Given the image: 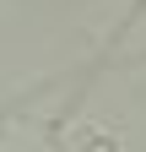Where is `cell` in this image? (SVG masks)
<instances>
[{"label":"cell","instance_id":"obj_1","mask_svg":"<svg viewBox=\"0 0 146 152\" xmlns=\"http://www.w3.org/2000/svg\"><path fill=\"white\" fill-rule=\"evenodd\" d=\"M141 11H146V0H135V6H130V16H124V27H130V22H135Z\"/></svg>","mask_w":146,"mask_h":152}]
</instances>
